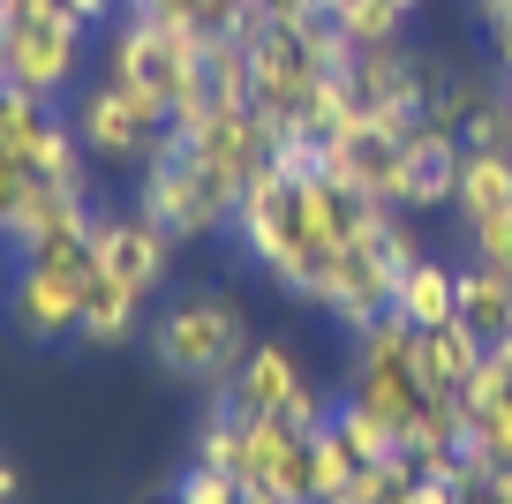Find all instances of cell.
Instances as JSON below:
<instances>
[{"label": "cell", "instance_id": "d4e9b609", "mask_svg": "<svg viewBox=\"0 0 512 504\" xmlns=\"http://www.w3.org/2000/svg\"><path fill=\"white\" fill-rule=\"evenodd\" d=\"M174 504H241V474H219L204 459H189L174 474Z\"/></svg>", "mask_w": 512, "mask_h": 504}, {"label": "cell", "instance_id": "5bb4252c", "mask_svg": "<svg viewBox=\"0 0 512 504\" xmlns=\"http://www.w3.org/2000/svg\"><path fill=\"white\" fill-rule=\"evenodd\" d=\"M460 324L475 331L482 347H490V339H505V331H512V271L467 256V264H460Z\"/></svg>", "mask_w": 512, "mask_h": 504}, {"label": "cell", "instance_id": "83f0119b", "mask_svg": "<svg viewBox=\"0 0 512 504\" xmlns=\"http://www.w3.org/2000/svg\"><path fill=\"white\" fill-rule=\"evenodd\" d=\"M23 189H31V166H16V158H0V226H8V211L23 204Z\"/></svg>", "mask_w": 512, "mask_h": 504}, {"label": "cell", "instance_id": "7c38bea8", "mask_svg": "<svg viewBox=\"0 0 512 504\" xmlns=\"http://www.w3.org/2000/svg\"><path fill=\"white\" fill-rule=\"evenodd\" d=\"M226 392H234V407H241V414H279V422H287V414L302 407V399L317 392V384L302 377L294 347L264 339V347H249V362L234 369V384H226Z\"/></svg>", "mask_w": 512, "mask_h": 504}, {"label": "cell", "instance_id": "ffe728a7", "mask_svg": "<svg viewBox=\"0 0 512 504\" xmlns=\"http://www.w3.org/2000/svg\"><path fill=\"white\" fill-rule=\"evenodd\" d=\"M204 91L211 106H249V38H204Z\"/></svg>", "mask_w": 512, "mask_h": 504}, {"label": "cell", "instance_id": "ba28073f", "mask_svg": "<svg viewBox=\"0 0 512 504\" xmlns=\"http://www.w3.org/2000/svg\"><path fill=\"white\" fill-rule=\"evenodd\" d=\"M174 143L204 158L226 189L264 181V174H272V158H279V136H272V121H264L256 106H204V121L174 128Z\"/></svg>", "mask_w": 512, "mask_h": 504}, {"label": "cell", "instance_id": "277c9868", "mask_svg": "<svg viewBox=\"0 0 512 504\" xmlns=\"http://www.w3.org/2000/svg\"><path fill=\"white\" fill-rule=\"evenodd\" d=\"M83 46H91V23L68 16L61 0H16L8 8V83L38 91L46 106H61L76 91Z\"/></svg>", "mask_w": 512, "mask_h": 504}, {"label": "cell", "instance_id": "6da1fadb", "mask_svg": "<svg viewBox=\"0 0 512 504\" xmlns=\"http://www.w3.org/2000/svg\"><path fill=\"white\" fill-rule=\"evenodd\" d=\"M106 76L121 83V91L151 98V106L166 113V128L204 121V106H211V91H204V31H189V23H159V16L113 23Z\"/></svg>", "mask_w": 512, "mask_h": 504}, {"label": "cell", "instance_id": "44dd1931", "mask_svg": "<svg viewBox=\"0 0 512 504\" xmlns=\"http://www.w3.org/2000/svg\"><path fill=\"white\" fill-rule=\"evenodd\" d=\"M332 429L347 437V452L362 459V467H369V459H392V452H400V429L384 422L377 407H362V399H339V407H332Z\"/></svg>", "mask_w": 512, "mask_h": 504}, {"label": "cell", "instance_id": "4dcf8cb0", "mask_svg": "<svg viewBox=\"0 0 512 504\" xmlns=\"http://www.w3.org/2000/svg\"><path fill=\"white\" fill-rule=\"evenodd\" d=\"M16 497H23V467L0 452V504H16Z\"/></svg>", "mask_w": 512, "mask_h": 504}, {"label": "cell", "instance_id": "f1b7e54d", "mask_svg": "<svg viewBox=\"0 0 512 504\" xmlns=\"http://www.w3.org/2000/svg\"><path fill=\"white\" fill-rule=\"evenodd\" d=\"M61 8H68V16H83L91 31H98V23H113V16H121V0H61Z\"/></svg>", "mask_w": 512, "mask_h": 504}, {"label": "cell", "instance_id": "e0dca14e", "mask_svg": "<svg viewBox=\"0 0 512 504\" xmlns=\"http://www.w3.org/2000/svg\"><path fill=\"white\" fill-rule=\"evenodd\" d=\"M136 324H144V294H128V286L113 279H91V301H83V347H128L136 339Z\"/></svg>", "mask_w": 512, "mask_h": 504}, {"label": "cell", "instance_id": "8fae6325", "mask_svg": "<svg viewBox=\"0 0 512 504\" xmlns=\"http://www.w3.org/2000/svg\"><path fill=\"white\" fill-rule=\"evenodd\" d=\"M91 196H76V189H61V181H38L31 174V189H23V204L8 211V226H0V241H8V256H38V249H53V241H83L91 234Z\"/></svg>", "mask_w": 512, "mask_h": 504}, {"label": "cell", "instance_id": "f546056e", "mask_svg": "<svg viewBox=\"0 0 512 504\" xmlns=\"http://www.w3.org/2000/svg\"><path fill=\"white\" fill-rule=\"evenodd\" d=\"M490 46H497V76L512 83V16H505V23H490Z\"/></svg>", "mask_w": 512, "mask_h": 504}, {"label": "cell", "instance_id": "8d00e7d4", "mask_svg": "<svg viewBox=\"0 0 512 504\" xmlns=\"http://www.w3.org/2000/svg\"><path fill=\"white\" fill-rule=\"evenodd\" d=\"M249 8H256V0H249Z\"/></svg>", "mask_w": 512, "mask_h": 504}, {"label": "cell", "instance_id": "4fadbf2b", "mask_svg": "<svg viewBox=\"0 0 512 504\" xmlns=\"http://www.w3.org/2000/svg\"><path fill=\"white\" fill-rule=\"evenodd\" d=\"M392 316H407L415 331H437L460 316V264H445V256L422 249L415 264L400 271V286H392Z\"/></svg>", "mask_w": 512, "mask_h": 504}, {"label": "cell", "instance_id": "4316f807", "mask_svg": "<svg viewBox=\"0 0 512 504\" xmlns=\"http://www.w3.org/2000/svg\"><path fill=\"white\" fill-rule=\"evenodd\" d=\"M384 504H460V489L437 482V474H415V482L400 489V497H384Z\"/></svg>", "mask_w": 512, "mask_h": 504}, {"label": "cell", "instance_id": "836d02e7", "mask_svg": "<svg viewBox=\"0 0 512 504\" xmlns=\"http://www.w3.org/2000/svg\"><path fill=\"white\" fill-rule=\"evenodd\" d=\"M0 91H8V8H0Z\"/></svg>", "mask_w": 512, "mask_h": 504}, {"label": "cell", "instance_id": "ac0fdd59", "mask_svg": "<svg viewBox=\"0 0 512 504\" xmlns=\"http://www.w3.org/2000/svg\"><path fill=\"white\" fill-rule=\"evenodd\" d=\"M31 174L38 181H61V189H76V196H91V151H83L76 121H61V113L46 121V136H38V151H31Z\"/></svg>", "mask_w": 512, "mask_h": 504}, {"label": "cell", "instance_id": "d6986e66", "mask_svg": "<svg viewBox=\"0 0 512 504\" xmlns=\"http://www.w3.org/2000/svg\"><path fill=\"white\" fill-rule=\"evenodd\" d=\"M46 121H53L46 98L23 91V83H8V91H0V158L31 166V151H38V136H46Z\"/></svg>", "mask_w": 512, "mask_h": 504}, {"label": "cell", "instance_id": "cb8c5ba5", "mask_svg": "<svg viewBox=\"0 0 512 504\" xmlns=\"http://www.w3.org/2000/svg\"><path fill=\"white\" fill-rule=\"evenodd\" d=\"M460 143L467 151H512V98H505V83L475 98V113L460 121Z\"/></svg>", "mask_w": 512, "mask_h": 504}, {"label": "cell", "instance_id": "8992f818", "mask_svg": "<svg viewBox=\"0 0 512 504\" xmlns=\"http://www.w3.org/2000/svg\"><path fill=\"white\" fill-rule=\"evenodd\" d=\"M234 204H241V189H226L204 158L181 151V143H174L166 158H151L144 181H136V211H151V219H159L181 249H189V241L226 234V226H234Z\"/></svg>", "mask_w": 512, "mask_h": 504}, {"label": "cell", "instance_id": "484cf974", "mask_svg": "<svg viewBox=\"0 0 512 504\" xmlns=\"http://www.w3.org/2000/svg\"><path fill=\"white\" fill-rule=\"evenodd\" d=\"M467 249H475L482 264L512 271V211H490V219H475V226H467Z\"/></svg>", "mask_w": 512, "mask_h": 504}, {"label": "cell", "instance_id": "52a82bcc", "mask_svg": "<svg viewBox=\"0 0 512 504\" xmlns=\"http://www.w3.org/2000/svg\"><path fill=\"white\" fill-rule=\"evenodd\" d=\"M174 249L181 241L166 234L151 211H98L91 219V264H98V279H113V286H128V294H159L166 286V271H174Z\"/></svg>", "mask_w": 512, "mask_h": 504}, {"label": "cell", "instance_id": "7402d4cb", "mask_svg": "<svg viewBox=\"0 0 512 504\" xmlns=\"http://www.w3.org/2000/svg\"><path fill=\"white\" fill-rule=\"evenodd\" d=\"M415 474H422V467H415V452H407V444H400V452H392V459H369V467L354 474V482L339 489L332 504H384V497H400V489L415 482Z\"/></svg>", "mask_w": 512, "mask_h": 504}, {"label": "cell", "instance_id": "9c48e42d", "mask_svg": "<svg viewBox=\"0 0 512 504\" xmlns=\"http://www.w3.org/2000/svg\"><path fill=\"white\" fill-rule=\"evenodd\" d=\"M241 482H264L279 504H317L309 482V437L279 414H241Z\"/></svg>", "mask_w": 512, "mask_h": 504}, {"label": "cell", "instance_id": "30bf717a", "mask_svg": "<svg viewBox=\"0 0 512 504\" xmlns=\"http://www.w3.org/2000/svg\"><path fill=\"white\" fill-rule=\"evenodd\" d=\"M460 128H437L430 113H422L415 128L400 136V211H437L452 204V189H460Z\"/></svg>", "mask_w": 512, "mask_h": 504}, {"label": "cell", "instance_id": "5b68a950", "mask_svg": "<svg viewBox=\"0 0 512 504\" xmlns=\"http://www.w3.org/2000/svg\"><path fill=\"white\" fill-rule=\"evenodd\" d=\"M415 339L422 331L407 324V316H377L369 331H354V377H347V399H362V407H377L384 422L400 429H415L422 414H430V384H422V369H415Z\"/></svg>", "mask_w": 512, "mask_h": 504}, {"label": "cell", "instance_id": "e575fe53", "mask_svg": "<svg viewBox=\"0 0 512 504\" xmlns=\"http://www.w3.org/2000/svg\"><path fill=\"white\" fill-rule=\"evenodd\" d=\"M392 8H400V16H415V8H422V0H392Z\"/></svg>", "mask_w": 512, "mask_h": 504}, {"label": "cell", "instance_id": "d590c367", "mask_svg": "<svg viewBox=\"0 0 512 504\" xmlns=\"http://www.w3.org/2000/svg\"><path fill=\"white\" fill-rule=\"evenodd\" d=\"M505 98H512V83H505Z\"/></svg>", "mask_w": 512, "mask_h": 504}, {"label": "cell", "instance_id": "1f68e13d", "mask_svg": "<svg viewBox=\"0 0 512 504\" xmlns=\"http://www.w3.org/2000/svg\"><path fill=\"white\" fill-rule=\"evenodd\" d=\"M475 16H482V23H505V16H512V0H475Z\"/></svg>", "mask_w": 512, "mask_h": 504}, {"label": "cell", "instance_id": "7a4b0ae2", "mask_svg": "<svg viewBox=\"0 0 512 504\" xmlns=\"http://www.w3.org/2000/svg\"><path fill=\"white\" fill-rule=\"evenodd\" d=\"M151 362L174 384H196V392H219L234 384V369L249 362V316H241L234 294H174L159 316H151Z\"/></svg>", "mask_w": 512, "mask_h": 504}, {"label": "cell", "instance_id": "603a6c76", "mask_svg": "<svg viewBox=\"0 0 512 504\" xmlns=\"http://www.w3.org/2000/svg\"><path fill=\"white\" fill-rule=\"evenodd\" d=\"M354 474H362V459H354V452H347V437L324 422L317 437H309V482H317V504H332L339 489L354 482Z\"/></svg>", "mask_w": 512, "mask_h": 504}, {"label": "cell", "instance_id": "9a60e30c", "mask_svg": "<svg viewBox=\"0 0 512 504\" xmlns=\"http://www.w3.org/2000/svg\"><path fill=\"white\" fill-rule=\"evenodd\" d=\"M475 362H482V339L460 324V316L415 339V369H422V384H430L437 399H452V392H460V384L475 377Z\"/></svg>", "mask_w": 512, "mask_h": 504}, {"label": "cell", "instance_id": "d6a6232c", "mask_svg": "<svg viewBox=\"0 0 512 504\" xmlns=\"http://www.w3.org/2000/svg\"><path fill=\"white\" fill-rule=\"evenodd\" d=\"M241 504H279V497H272L264 482H241Z\"/></svg>", "mask_w": 512, "mask_h": 504}, {"label": "cell", "instance_id": "2e32d148", "mask_svg": "<svg viewBox=\"0 0 512 504\" xmlns=\"http://www.w3.org/2000/svg\"><path fill=\"white\" fill-rule=\"evenodd\" d=\"M452 211H460V226L490 219V211H512V151H467L460 158V189H452Z\"/></svg>", "mask_w": 512, "mask_h": 504}, {"label": "cell", "instance_id": "3957f363", "mask_svg": "<svg viewBox=\"0 0 512 504\" xmlns=\"http://www.w3.org/2000/svg\"><path fill=\"white\" fill-rule=\"evenodd\" d=\"M91 234L83 241H53L38 256H16V279H8V324L38 347H61L83 331V301H91Z\"/></svg>", "mask_w": 512, "mask_h": 504}]
</instances>
